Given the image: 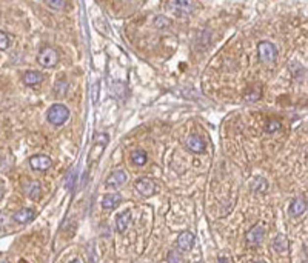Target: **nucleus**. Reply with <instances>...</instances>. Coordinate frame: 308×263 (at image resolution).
<instances>
[{
	"label": "nucleus",
	"instance_id": "obj_17",
	"mask_svg": "<svg viewBox=\"0 0 308 263\" xmlns=\"http://www.w3.org/2000/svg\"><path fill=\"white\" fill-rule=\"evenodd\" d=\"M122 202V196L120 194H107V196L102 199V208L104 210H114L117 208Z\"/></svg>",
	"mask_w": 308,
	"mask_h": 263
},
{
	"label": "nucleus",
	"instance_id": "obj_16",
	"mask_svg": "<svg viewBox=\"0 0 308 263\" xmlns=\"http://www.w3.org/2000/svg\"><path fill=\"white\" fill-rule=\"evenodd\" d=\"M108 140H110V135L108 134H97L94 137V142H93V150H91V153H96L97 157L102 154V151L105 150V146L108 145Z\"/></svg>",
	"mask_w": 308,
	"mask_h": 263
},
{
	"label": "nucleus",
	"instance_id": "obj_30",
	"mask_svg": "<svg viewBox=\"0 0 308 263\" xmlns=\"http://www.w3.org/2000/svg\"><path fill=\"white\" fill-rule=\"evenodd\" d=\"M0 263H6V262H3V260H0Z\"/></svg>",
	"mask_w": 308,
	"mask_h": 263
},
{
	"label": "nucleus",
	"instance_id": "obj_23",
	"mask_svg": "<svg viewBox=\"0 0 308 263\" xmlns=\"http://www.w3.org/2000/svg\"><path fill=\"white\" fill-rule=\"evenodd\" d=\"M169 25H171L169 19H167V17H164V16H157V17L154 19V26H156L157 29H165V28L169 26Z\"/></svg>",
	"mask_w": 308,
	"mask_h": 263
},
{
	"label": "nucleus",
	"instance_id": "obj_21",
	"mask_svg": "<svg viewBox=\"0 0 308 263\" xmlns=\"http://www.w3.org/2000/svg\"><path fill=\"white\" fill-rule=\"evenodd\" d=\"M268 188V184H267V180L264 177H254L252 180V189L254 192H265Z\"/></svg>",
	"mask_w": 308,
	"mask_h": 263
},
{
	"label": "nucleus",
	"instance_id": "obj_27",
	"mask_svg": "<svg viewBox=\"0 0 308 263\" xmlns=\"http://www.w3.org/2000/svg\"><path fill=\"white\" fill-rule=\"evenodd\" d=\"M2 199H3V185L0 184V200H2Z\"/></svg>",
	"mask_w": 308,
	"mask_h": 263
},
{
	"label": "nucleus",
	"instance_id": "obj_22",
	"mask_svg": "<svg viewBox=\"0 0 308 263\" xmlns=\"http://www.w3.org/2000/svg\"><path fill=\"white\" fill-rule=\"evenodd\" d=\"M167 260H168V263H185V259L182 257V254L176 249L169 251L168 256H167Z\"/></svg>",
	"mask_w": 308,
	"mask_h": 263
},
{
	"label": "nucleus",
	"instance_id": "obj_12",
	"mask_svg": "<svg viewBox=\"0 0 308 263\" xmlns=\"http://www.w3.org/2000/svg\"><path fill=\"white\" fill-rule=\"evenodd\" d=\"M131 219H133L131 211H123L122 214H119L116 217V230H117V233L123 234L125 231H127L130 223H131Z\"/></svg>",
	"mask_w": 308,
	"mask_h": 263
},
{
	"label": "nucleus",
	"instance_id": "obj_5",
	"mask_svg": "<svg viewBox=\"0 0 308 263\" xmlns=\"http://www.w3.org/2000/svg\"><path fill=\"white\" fill-rule=\"evenodd\" d=\"M136 189L140 194L142 197H151L156 194V184L150 179V177H140L136 180L134 184Z\"/></svg>",
	"mask_w": 308,
	"mask_h": 263
},
{
	"label": "nucleus",
	"instance_id": "obj_8",
	"mask_svg": "<svg viewBox=\"0 0 308 263\" xmlns=\"http://www.w3.org/2000/svg\"><path fill=\"white\" fill-rule=\"evenodd\" d=\"M125 182H127V173L122 169H117V171H112V173L107 177L105 186L107 188H119L125 184Z\"/></svg>",
	"mask_w": 308,
	"mask_h": 263
},
{
	"label": "nucleus",
	"instance_id": "obj_6",
	"mask_svg": "<svg viewBox=\"0 0 308 263\" xmlns=\"http://www.w3.org/2000/svg\"><path fill=\"white\" fill-rule=\"evenodd\" d=\"M29 166L34 171H39V173H43V171H48L53 166V160L48 156L43 154H36L29 158Z\"/></svg>",
	"mask_w": 308,
	"mask_h": 263
},
{
	"label": "nucleus",
	"instance_id": "obj_26",
	"mask_svg": "<svg viewBox=\"0 0 308 263\" xmlns=\"http://www.w3.org/2000/svg\"><path fill=\"white\" fill-rule=\"evenodd\" d=\"M280 128V122L279 120H270L268 122V125H267V128H265V131L267 132H275V131H278Z\"/></svg>",
	"mask_w": 308,
	"mask_h": 263
},
{
	"label": "nucleus",
	"instance_id": "obj_28",
	"mask_svg": "<svg viewBox=\"0 0 308 263\" xmlns=\"http://www.w3.org/2000/svg\"><path fill=\"white\" fill-rule=\"evenodd\" d=\"M70 263H82V262L79 260V259H74V260H73V262H70Z\"/></svg>",
	"mask_w": 308,
	"mask_h": 263
},
{
	"label": "nucleus",
	"instance_id": "obj_13",
	"mask_svg": "<svg viewBox=\"0 0 308 263\" xmlns=\"http://www.w3.org/2000/svg\"><path fill=\"white\" fill-rule=\"evenodd\" d=\"M34 214L36 212H34L31 208H22V210H19L13 214V220L19 225H25V223H28L29 220L34 219Z\"/></svg>",
	"mask_w": 308,
	"mask_h": 263
},
{
	"label": "nucleus",
	"instance_id": "obj_11",
	"mask_svg": "<svg viewBox=\"0 0 308 263\" xmlns=\"http://www.w3.org/2000/svg\"><path fill=\"white\" fill-rule=\"evenodd\" d=\"M187 148L191 151V153H195V154H202L205 151V142L202 137L196 135V134H191L187 142H185Z\"/></svg>",
	"mask_w": 308,
	"mask_h": 263
},
{
	"label": "nucleus",
	"instance_id": "obj_1",
	"mask_svg": "<svg viewBox=\"0 0 308 263\" xmlns=\"http://www.w3.org/2000/svg\"><path fill=\"white\" fill-rule=\"evenodd\" d=\"M68 119H70V109L62 104H56L47 111V120L53 127H62Z\"/></svg>",
	"mask_w": 308,
	"mask_h": 263
},
{
	"label": "nucleus",
	"instance_id": "obj_29",
	"mask_svg": "<svg viewBox=\"0 0 308 263\" xmlns=\"http://www.w3.org/2000/svg\"><path fill=\"white\" fill-rule=\"evenodd\" d=\"M256 263H268V262H265V260H260V262H256Z\"/></svg>",
	"mask_w": 308,
	"mask_h": 263
},
{
	"label": "nucleus",
	"instance_id": "obj_4",
	"mask_svg": "<svg viewBox=\"0 0 308 263\" xmlns=\"http://www.w3.org/2000/svg\"><path fill=\"white\" fill-rule=\"evenodd\" d=\"M167 8L171 11V13L179 14V16H188L195 11V3L193 2H187V0H171V2L167 3Z\"/></svg>",
	"mask_w": 308,
	"mask_h": 263
},
{
	"label": "nucleus",
	"instance_id": "obj_2",
	"mask_svg": "<svg viewBox=\"0 0 308 263\" xmlns=\"http://www.w3.org/2000/svg\"><path fill=\"white\" fill-rule=\"evenodd\" d=\"M59 53L53 47H43L37 54V63L43 68H54L59 63Z\"/></svg>",
	"mask_w": 308,
	"mask_h": 263
},
{
	"label": "nucleus",
	"instance_id": "obj_25",
	"mask_svg": "<svg viewBox=\"0 0 308 263\" xmlns=\"http://www.w3.org/2000/svg\"><path fill=\"white\" fill-rule=\"evenodd\" d=\"M45 5H48L51 9H62V8H65V5H66V2L65 0H47V2H45Z\"/></svg>",
	"mask_w": 308,
	"mask_h": 263
},
{
	"label": "nucleus",
	"instance_id": "obj_9",
	"mask_svg": "<svg viewBox=\"0 0 308 263\" xmlns=\"http://www.w3.org/2000/svg\"><path fill=\"white\" fill-rule=\"evenodd\" d=\"M22 189H24L25 192V196L32 199V200H36L40 197V194H42V185H40V182L37 180H28L25 182L24 185H22Z\"/></svg>",
	"mask_w": 308,
	"mask_h": 263
},
{
	"label": "nucleus",
	"instance_id": "obj_3",
	"mask_svg": "<svg viewBox=\"0 0 308 263\" xmlns=\"http://www.w3.org/2000/svg\"><path fill=\"white\" fill-rule=\"evenodd\" d=\"M257 54H259L260 62H264V63H273V62L276 60V57H278V48L271 42L262 40L257 45Z\"/></svg>",
	"mask_w": 308,
	"mask_h": 263
},
{
	"label": "nucleus",
	"instance_id": "obj_10",
	"mask_svg": "<svg viewBox=\"0 0 308 263\" xmlns=\"http://www.w3.org/2000/svg\"><path fill=\"white\" fill-rule=\"evenodd\" d=\"M195 242H196L195 234L190 233V231H184V233L179 234V237L176 240V246L180 251H190L193 246H195Z\"/></svg>",
	"mask_w": 308,
	"mask_h": 263
},
{
	"label": "nucleus",
	"instance_id": "obj_15",
	"mask_svg": "<svg viewBox=\"0 0 308 263\" xmlns=\"http://www.w3.org/2000/svg\"><path fill=\"white\" fill-rule=\"evenodd\" d=\"M307 211V202L304 197H298V199H294L290 205V208H288V212L293 215V217H301L304 212Z\"/></svg>",
	"mask_w": 308,
	"mask_h": 263
},
{
	"label": "nucleus",
	"instance_id": "obj_20",
	"mask_svg": "<svg viewBox=\"0 0 308 263\" xmlns=\"http://www.w3.org/2000/svg\"><path fill=\"white\" fill-rule=\"evenodd\" d=\"M260 96H262V86L259 85L257 89H254V88H253V89H252V88H248V89L245 91V94H244V100L248 102V104H252V102L259 100Z\"/></svg>",
	"mask_w": 308,
	"mask_h": 263
},
{
	"label": "nucleus",
	"instance_id": "obj_18",
	"mask_svg": "<svg viewBox=\"0 0 308 263\" xmlns=\"http://www.w3.org/2000/svg\"><path fill=\"white\" fill-rule=\"evenodd\" d=\"M288 238L285 237L283 234H278L275 238H273V248H275L276 253L279 254H287L288 253Z\"/></svg>",
	"mask_w": 308,
	"mask_h": 263
},
{
	"label": "nucleus",
	"instance_id": "obj_7",
	"mask_svg": "<svg viewBox=\"0 0 308 263\" xmlns=\"http://www.w3.org/2000/svg\"><path fill=\"white\" fill-rule=\"evenodd\" d=\"M264 237H265V228H264V225H260V223L256 225V226H253L252 230H250L245 234L247 243L250 246H257V245H260L262 240H264Z\"/></svg>",
	"mask_w": 308,
	"mask_h": 263
},
{
	"label": "nucleus",
	"instance_id": "obj_19",
	"mask_svg": "<svg viewBox=\"0 0 308 263\" xmlns=\"http://www.w3.org/2000/svg\"><path fill=\"white\" fill-rule=\"evenodd\" d=\"M130 158H131V163H133L134 166H143V165L148 162V156H146V153L142 151V150H136V151H133Z\"/></svg>",
	"mask_w": 308,
	"mask_h": 263
},
{
	"label": "nucleus",
	"instance_id": "obj_24",
	"mask_svg": "<svg viewBox=\"0 0 308 263\" xmlns=\"http://www.w3.org/2000/svg\"><path fill=\"white\" fill-rule=\"evenodd\" d=\"M11 45V39L5 31H0V51H6Z\"/></svg>",
	"mask_w": 308,
	"mask_h": 263
},
{
	"label": "nucleus",
	"instance_id": "obj_14",
	"mask_svg": "<svg viewBox=\"0 0 308 263\" xmlns=\"http://www.w3.org/2000/svg\"><path fill=\"white\" fill-rule=\"evenodd\" d=\"M22 82L27 86H36L43 82V74L40 71H27L22 76Z\"/></svg>",
	"mask_w": 308,
	"mask_h": 263
}]
</instances>
